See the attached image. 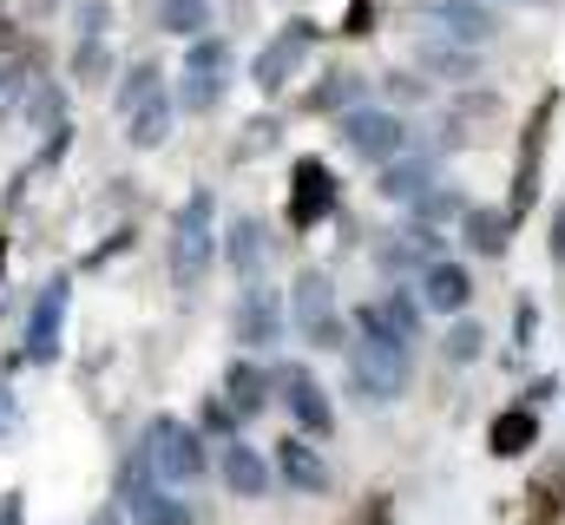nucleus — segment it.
Returning <instances> with one entry per match:
<instances>
[{
	"instance_id": "nucleus-1",
	"label": "nucleus",
	"mask_w": 565,
	"mask_h": 525,
	"mask_svg": "<svg viewBox=\"0 0 565 525\" xmlns=\"http://www.w3.org/2000/svg\"><path fill=\"white\" fill-rule=\"evenodd\" d=\"M415 382V349L402 335H382V329H355V349H349V394H362L369 407H395Z\"/></svg>"
},
{
	"instance_id": "nucleus-2",
	"label": "nucleus",
	"mask_w": 565,
	"mask_h": 525,
	"mask_svg": "<svg viewBox=\"0 0 565 525\" xmlns=\"http://www.w3.org/2000/svg\"><path fill=\"white\" fill-rule=\"evenodd\" d=\"M139 460L151 467V480H164V486H198L204 467H211V447H204V433L191 420L151 414L145 433H139Z\"/></svg>"
},
{
	"instance_id": "nucleus-3",
	"label": "nucleus",
	"mask_w": 565,
	"mask_h": 525,
	"mask_svg": "<svg viewBox=\"0 0 565 525\" xmlns=\"http://www.w3.org/2000/svg\"><path fill=\"white\" fill-rule=\"evenodd\" d=\"M217 197L211 191H191L184 204H178V217H171V250H164V269H171V282L178 289H198L204 282V269L217 262Z\"/></svg>"
},
{
	"instance_id": "nucleus-4",
	"label": "nucleus",
	"mask_w": 565,
	"mask_h": 525,
	"mask_svg": "<svg viewBox=\"0 0 565 525\" xmlns=\"http://www.w3.org/2000/svg\"><path fill=\"white\" fill-rule=\"evenodd\" d=\"M119 500H126L132 525H198V506H191L178 486L151 480V467H145L139 453H132V460H126V473H119Z\"/></svg>"
},
{
	"instance_id": "nucleus-5",
	"label": "nucleus",
	"mask_w": 565,
	"mask_h": 525,
	"mask_svg": "<svg viewBox=\"0 0 565 525\" xmlns=\"http://www.w3.org/2000/svg\"><path fill=\"white\" fill-rule=\"evenodd\" d=\"M289 315H296V329H302L309 349H342V335H349V322L335 315L329 269H302V276H296V289H289Z\"/></svg>"
},
{
	"instance_id": "nucleus-6",
	"label": "nucleus",
	"mask_w": 565,
	"mask_h": 525,
	"mask_svg": "<svg viewBox=\"0 0 565 525\" xmlns=\"http://www.w3.org/2000/svg\"><path fill=\"white\" fill-rule=\"evenodd\" d=\"M342 144L362 158V164H388L408 151V126L388 113V106H349L342 113Z\"/></svg>"
},
{
	"instance_id": "nucleus-7",
	"label": "nucleus",
	"mask_w": 565,
	"mask_h": 525,
	"mask_svg": "<svg viewBox=\"0 0 565 525\" xmlns=\"http://www.w3.org/2000/svg\"><path fill=\"white\" fill-rule=\"evenodd\" d=\"M309 46H316V26H309V20L277 26V40L250 60V86H257V93H282V86L296 79V66L309 60Z\"/></svg>"
},
{
	"instance_id": "nucleus-8",
	"label": "nucleus",
	"mask_w": 565,
	"mask_h": 525,
	"mask_svg": "<svg viewBox=\"0 0 565 525\" xmlns=\"http://www.w3.org/2000/svg\"><path fill=\"white\" fill-rule=\"evenodd\" d=\"M270 382H277L282 407H289V420H296V433H302V440H322V433L335 427V407H329V394H322V382H316L309 368H296V362H289V368H277Z\"/></svg>"
},
{
	"instance_id": "nucleus-9",
	"label": "nucleus",
	"mask_w": 565,
	"mask_h": 525,
	"mask_svg": "<svg viewBox=\"0 0 565 525\" xmlns=\"http://www.w3.org/2000/svg\"><path fill=\"white\" fill-rule=\"evenodd\" d=\"M322 217H335V171L322 158H302L289 171V224L296 231H316Z\"/></svg>"
},
{
	"instance_id": "nucleus-10",
	"label": "nucleus",
	"mask_w": 565,
	"mask_h": 525,
	"mask_svg": "<svg viewBox=\"0 0 565 525\" xmlns=\"http://www.w3.org/2000/svg\"><path fill=\"white\" fill-rule=\"evenodd\" d=\"M66 276H53L40 296H33V315H26V362H60V329H66Z\"/></svg>"
},
{
	"instance_id": "nucleus-11",
	"label": "nucleus",
	"mask_w": 565,
	"mask_h": 525,
	"mask_svg": "<svg viewBox=\"0 0 565 525\" xmlns=\"http://www.w3.org/2000/svg\"><path fill=\"white\" fill-rule=\"evenodd\" d=\"M415 296H422V309H434V315H460L473 302V276H467V262L434 257L422 269V282H415Z\"/></svg>"
},
{
	"instance_id": "nucleus-12",
	"label": "nucleus",
	"mask_w": 565,
	"mask_h": 525,
	"mask_svg": "<svg viewBox=\"0 0 565 525\" xmlns=\"http://www.w3.org/2000/svg\"><path fill=\"white\" fill-rule=\"evenodd\" d=\"M237 342H244V349H277V342H282V302H277V289L244 282V302H237Z\"/></svg>"
},
{
	"instance_id": "nucleus-13",
	"label": "nucleus",
	"mask_w": 565,
	"mask_h": 525,
	"mask_svg": "<svg viewBox=\"0 0 565 525\" xmlns=\"http://www.w3.org/2000/svg\"><path fill=\"white\" fill-rule=\"evenodd\" d=\"M217 473H224V486H231L237 500H264V493H270V460H264L250 440H224V447H217Z\"/></svg>"
},
{
	"instance_id": "nucleus-14",
	"label": "nucleus",
	"mask_w": 565,
	"mask_h": 525,
	"mask_svg": "<svg viewBox=\"0 0 565 525\" xmlns=\"http://www.w3.org/2000/svg\"><path fill=\"white\" fill-rule=\"evenodd\" d=\"M277 480L296 486V493H329V460L316 453V440L289 433V440L277 447Z\"/></svg>"
},
{
	"instance_id": "nucleus-15",
	"label": "nucleus",
	"mask_w": 565,
	"mask_h": 525,
	"mask_svg": "<svg viewBox=\"0 0 565 525\" xmlns=\"http://www.w3.org/2000/svg\"><path fill=\"white\" fill-rule=\"evenodd\" d=\"M434 20H440V33L460 40V46H487V40L500 33V20H493L487 0H434Z\"/></svg>"
},
{
	"instance_id": "nucleus-16",
	"label": "nucleus",
	"mask_w": 565,
	"mask_h": 525,
	"mask_svg": "<svg viewBox=\"0 0 565 525\" xmlns=\"http://www.w3.org/2000/svg\"><path fill=\"white\" fill-rule=\"evenodd\" d=\"M434 178H440V158H434V151H402V158L382 164V184H375V191H382L388 204H408V197L427 191Z\"/></svg>"
},
{
	"instance_id": "nucleus-17",
	"label": "nucleus",
	"mask_w": 565,
	"mask_h": 525,
	"mask_svg": "<svg viewBox=\"0 0 565 525\" xmlns=\"http://www.w3.org/2000/svg\"><path fill=\"white\" fill-rule=\"evenodd\" d=\"M224 262H231L244 282H257V276H264V262H270V237H264V224H257V217H237V224L224 231Z\"/></svg>"
},
{
	"instance_id": "nucleus-18",
	"label": "nucleus",
	"mask_w": 565,
	"mask_h": 525,
	"mask_svg": "<svg viewBox=\"0 0 565 525\" xmlns=\"http://www.w3.org/2000/svg\"><path fill=\"white\" fill-rule=\"evenodd\" d=\"M270 394H277V382H270L257 362H231V375H224V400H231L237 420H257V414L270 407Z\"/></svg>"
},
{
	"instance_id": "nucleus-19",
	"label": "nucleus",
	"mask_w": 565,
	"mask_h": 525,
	"mask_svg": "<svg viewBox=\"0 0 565 525\" xmlns=\"http://www.w3.org/2000/svg\"><path fill=\"white\" fill-rule=\"evenodd\" d=\"M513 224H520L513 211H473V204L460 211V237H467L480 257H507V244H513Z\"/></svg>"
},
{
	"instance_id": "nucleus-20",
	"label": "nucleus",
	"mask_w": 565,
	"mask_h": 525,
	"mask_svg": "<svg viewBox=\"0 0 565 525\" xmlns=\"http://www.w3.org/2000/svg\"><path fill=\"white\" fill-rule=\"evenodd\" d=\"M171 113H178V106H171V93H151L145 106H132V113H126V138H132L139 151L164 144V138H171Z\"/></svg>"
},
{
	"instance_id": "nucleus-21",
	"label": "nucleus",
	"mask_w": 565,
	"mask_h": 525,
	"mask_svg": "<svg viewBox=\"0 0 565 525\" xmlns=\"http://www.w3.org/2000/svg\"><path fill=\"white\" fill-rule=\"evenodd\" d=\"M231 40L224 33H198V40H184V73H198V79H231Z\"/></svg>"
},
{
	"instance_id": "nucleus-22",
	"label": "nucleus",
	"mask_w": 565,
	"mask_h": 525,
	"mask_svg": "<svg viewBox=\"0 0 565 525\" xmlns=\"http://www.w3.org/2000/svg\"><path fill=\"white\" fill-rule=\"evenodd\" d=\"M158 33H171V40L211 33V0H158Z\"/></svg>"
},
{
	"instance_id": "nucleus-23",
	"label": "nucleus",
	"mask_w": 565,
	"mask_h": 525,
	"mask_svg": "<svg viewBox=\"0 0 565 525\" xmlns=\"http://www.w3.org/2000/svg\"><path fill=\"white\" fill-rule=\"evenodd\" d=\"M422 66L440 73V79H473V73H480L473 46H460V40H422Z\"/></svg>"
},
{
	"instance_id": "nucleus-24",
	"label": "nucleus",
	"mask_w": 565,
	"mask_h": 525,
	"mask_svg": "<svg viewBox=\"0 0 565 525\" xmlns=\"http://www.w3.org/2000/svg\"><path fill=\"white\" fill-rule=\"evenodd\" d=\"M460 211H467V197H460L454 184H440V178H434L427 191H415V197H408V217H415V224H427V231H434V224H447V217H460Z\"/></svg>"
},
{
	"instance_id": "nucleus-25",
	"label": "nucleus",
	"mask_w": 565,
	"mask_h": 525,
	"mask_svg": "<svg viewBox=\"0 0 565 525\" xmlns=\"http://www.w3.org/2000/svg\"><path fill=\"white\" fill-rule=\"evenodd\" d=\"M224 93H231V79H198V73H184L178 79V113H191V119H204V113H217L224 106Z\"/></svg>"
},
{
	"instance_id": "nucleus-26",
	"label": "nucleus",
	"mask_w": 565,
	"mask_h": 525,
	"mask_svg": "<svg viewBox=\"0 0 565 525\" xmlns=\"http://www.w3.org/2000/svg\"><path fill=\"white\" fill-rule=\"evenodd\" d=\"M533 440H540V420H533V407H520V414H500V420H493V453H500V460L526 453Z\"/></svg>"
},
{
	"instance_id": "nucleus-27",
	"label": "nucleus",
	"mask_w": 565,
	"mask_h": 525,
	"mask_svg": "<svg viewBox=\"0 0 565 525\" xmlns=\"http://www.w3.org/2000/svg\"><path fill=\"white\" fill-rule=\"evenodd\" d=\"M375 309H382V322H388L402 342H415V335H422V296H408V289H388Z\"/></svg>"
},
{
	"instance_id": "nucleus-28",
	"label": "nucleus",
	"mask_w": 565,
	"mask_h": 525,
	"mask_svg": "<svg viewBox=\"0 0 565 525\" xmlns=\"http://www.w3.org/2000/svg\"><path fill=\"white\" fill-rule=\"evenodd\" d=\"M151 93H164V73H158V60H139V66H126V79H119V113H132V106H145Z\"/></svg>"
},
{
	"instance_id": "nucleus-29",
	"label": "nucleus",
	"mask_w": 565,
	"mask_h": 525,
	"mask_svg": "<svg viewBox=\"0 0 565 525\" xmlns=\"http://www.w3.org/2000/svg\"><path fill=\"white\" fill-rule=\"evenodd\" d=\"M106 73H113L106 40H79V46H73V79H79V86H106Z\"/></svg>"
},
{
	"instance_id": "nucleus-30",
	"label": "nucleus",
	"mask_w": 565,
	"mask_h": 525,
	"mask_svg": "<svg viewBox=\"0 0 565 525\" xmlns=\"http://www.w3.org/2000/svg\"><path fill=\"white\" fill-rule=\"evenodd\" d=\"M480 349H487V329H480V322H454V329H447V342H440V355H447L454 368L480 362Z\"/></svg>"
},
{
	"instance_id": "nucleus-31",
	"label": "nucleus",
	"mask_w": 565,
	"mask_h": 525,
	"mask_svg": "<svg viewBox=\"0 0 565 525\" xmlns=\"http://www.w3.org/2000/svg\"><path fill=\"white\" fill-rule=\"evenodd\" d=\"M362 99V79L355 73H329L316 93H309V113H329V106H355Z\"/></svg>"
},
{
	"instance_id": "nucleus-32",
	"label": "nucleus",
	"mask_w": 565,
	"mask_h": 525,
	"mask_svg": "<svg viewBox=\"0 0 565 525\" xmlns=\"http://www.w3.org/2000/svg\"><path fill=\"white\" fill-rule=\"evenodd\" d=\"M73 26H79V40H106L113 33V0H79L73 7Z\"/></svg>"
},
{
	"instance_id": "nucleus-33",
	"label": "nucleus",
	"mask_w": 565,
	"mask_h": 525,
	"mask_svg": "<svg viewBox=\"0 0 565 525\" xmlns=\"http://www.w3.org/2000/svg\"><path fill=\"white\" fill-rule=\"evenodd\" d=\"M26 86H33V73H26V60H0V119L26 99Z\"/></svg>"
},
{
	"instance_id": "nucleus-34",
	"label": "nucleus",
	"mask_w": 565,
	"mask_h": 525,
	"mask_svg": "<svg viewBox=\"0 0 565 525\" xmlns=\"http://www.w3.org/2000/svg\"><path fill=\"white\" fill-rule=\"evenodd\" d=\"M26 119H40V126H53L60 119V86H26Z\"/></svg>"
},
{
	"instance_id": "nucleus-35",
	"label": "nucleus",
	"mask_w": 565,
	"mask_h": 525,
	"mask_svg": "<svg viewBox=\"0 0 565 525\" xmlns=\"http://www.w3.org/2000/svg\"><path fill=\"white\" fill-rule=\"evenodd\" d=\"M382 86H388V99H422V79L415 73H388Z\"/></svg>"
},
{
	"instance_id": "nucleus-36",
	"label": "nucleus",
	"mask_w": 565,
	"mask_h": 525,
	"mask_svg": "<svg viewBox=\"0 0 565 525\" xmlns=\"http://www.w3.org/2000/svg\"><path fill=\"white\" fill-rule=\"evenodd\" d=\"M204 427H217V433H231V427H237V414H231V400H217V407H204Z\"/></svg>"
},
{
	"instance_id": "nucleus-37",
	"label": "nucleus",
	"mask_w": 565,
	"mask_h": 525,
	"mask_svg": "<svg viewBox=\"0 0 565 525\" xmlns=\"http://www.w3.org/2000/svg\"><path fill=\"white\" fill-rule=\"evenodd\" d=\"M553 257L565 262V211H559V217H553Z\"/></svg>"
},
{
	"instance_id": "nucleus-38",
	"label": "nucleus",
	"mask_w": 565,
	"mask_h": 525,
	"mask_svg": "<svg viewBox=\"0 0 565 525\" xmlns=\"http://www.w3.org/2000/svg\"><path fill=\"white\" fill-rule=\"evenodd\" d=\"M0 525H20V500H13V493L0 500Z\"/></svg>"
},
{
	"instance_id": "nucleus-39",
	"label": "nucleus",
	"mask_w": 565,
	"mask_h": 525,
	"mask_svg": "<svg viewBox=\"0 0 565 525\" xmlns=\"http://www.w3.org/2000/svg\"><path fill=\"white\" fill-rule=\"evenodd\" d=\"M7 420H13V394L0 388V427H7Z\"/></svg>"
},
{
	"instance_id": "nucleus-40",
	"label": "nucleus",
	"mask_w": 565,
	"mask_h": 525,
	"mask_svg": "<svg viewBox=\"0 0 565 525\" xmlns=\"http://www.w3.org/2000/svg\"><path fill=\"white\" fill-rule=\"evenodd\" d=\"M26 7H33V13H53V7H60V0H26Z\"/></svg>"
},
{
	"instance_id": "nucleus-41",
	"label": "nucleus",
	"mask_w": 565,
	"mask_h": 525,
	"mask_svg": "<svg viewBox=\"0 0 565 525\" xmlns=\"http://www.w3.org/2000/svg\"><path fill=\"white\" fill-rule=\"evenodd\" d=\"M526 7H540V0H526Z\"/></svg>"
}]
</instances>
